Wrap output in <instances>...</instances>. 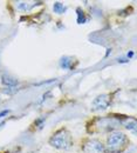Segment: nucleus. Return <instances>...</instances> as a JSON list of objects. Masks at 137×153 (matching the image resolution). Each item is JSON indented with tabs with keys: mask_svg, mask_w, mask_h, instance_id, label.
Masks as SVG:
<instances>
[{
	"mask_svg": "<svg viewBox=\"0 0 137 153\" xmlns=\"http://www.w3.org/2000/svg\"><path fill=\"white\" fill-rule=\"evenodd\" d=\"M52 144L58 149H67L70 146V138L64 131H61L60 133L54 135V138L52 139Z\"/></svg>",
	"mask_w": 137,
	"mask_h": 153,
	"instance_id": "f257e3e1",
	"label": "nucleus"
},
{
	"mask_svg": "<svg viewBox=\"0 0 137 153\" xmlns=\"http://www.w3.org/2000/svg\"><path fill=\"white\" fill-rule=\"evenodd\" d=\"M125 141V137L123 133L115 132V133L110 134L109 139H108V144H109V149L111 151H117L119 146H122Z\"/></svg>",
	"mask_w": 137,
	"mask_h": 153,
	"instance_id": "f03ea898",
	"label": "nucleus"
},
{
	"mask_svg": "<svg viewBox=\"0 0 137 153\" xmlns=\"http://www.w3.org/2000/svg\"><path fill=\"white\" fill-rule=\"evenodd\" d=\"M86 153H104L102 145L97 143V141H92L88 144L87 149H86Z\"/></svg>",
	"mask_w": 137,
	"mask_h": 153,
	"instance_id": "7ed1b4c3",
	"label": "nucleus"
},
{
	"mask_svg": "<svg viewBox=\"0 0 137 153\" xmlns=\"http://www.w3.org/2000/svg\"><path fill=\"white\" fill-rule=\"evenodd\" d=\"M109 104V99L105 96L98 97L97 99L94 101V105L96 106V108H105Z\"/></svg>",
	"mask_w": 137,
	"mask_h": 153,
	"instance_id": "20e7f679",
	"label": "nucleus"
},
{
	"mask_svg": "<svg viewBox=\"0 0 137 153\" xmlns=\"http://www.w3.org/2000/svg\"><path fill=\"white\" fill-rule=\"evenodd\" d=\"M66 8L60 4V2H58V4H55V6H54V11L55 12H63Z\"/></svg>",
	"mask_w": 137,
	"mask_h": 153,
	"instance_id": "39448f33",
	"label": "nucleus"
},
{
	"mask_svg": "<svg viewBox=\"0 0 137 153\" xmlns=\"http://www.w3.org/2000/svg\"><path fill=\"white\" fill-rule=\"evenodd\" d=\"M7 113H8V111H4V112H1V113H0V118H2V115L7 114Z\"/></svg>",
	"mask_w": 137,
	"mask_h": 153,
	"instance_id": "423d86ee",
	"label": "nucleus"
}]
</instances>
